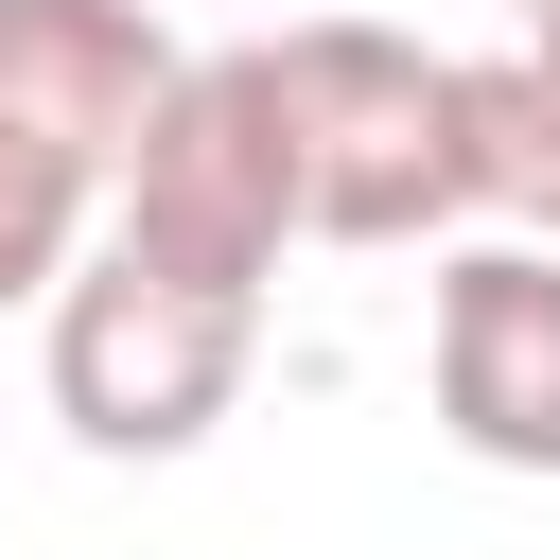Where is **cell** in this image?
<instances>
[{"mask_svg":"<svg viewBox=\"0 0 560 560\" xmlns=\"http://www.w3.org/2000/svg\"><path fill=\"white\" fill-rule=\"evenodd\" d=\"M298 105V245H438L472 228V52H420L385 18H298L262 35Z\"/></svg>","mask_w":560,"mask_h":560,"instance_id":"cell-1","label":"cell"},{"mask_svg":"<svg viewBox=\"0 0 560 560\" xmlns=\"http://www.w3.org/2000/svg\"><path fill=\"white\" fill-rule=\"evenodd\" d=\"M35 368H52V420L88 438V455H192L228 402H245V368H262V298H228V280H175V262H140V245H88L52 298H35Z\"/></svg>","mask_w":560,"mask_h":560,"instance_id":"cell-2","label":"cell"},{"mask_svg":"<svg viewBox=\"0 0 560 560\" xmlns=\"http://www.w3.org/2000/svg\"><path fill=\"white\" fill-rule=\"evenodd\" d=\"M105 245H140V262H175V280H228V298L280 280V245H298V105H280L262 35L175 52L158 122H140L122 175H105Z\"/></svg>","mask_w":560,"mask_h":560,"instance_id":"cell-3","label":"cell"},{"mask_svg":"<svg viewBox=\"0 0 560 560\" xmlns=\"http://www.w3.org/2000/svg\"><path fill=\"white\" fill-rule=\"evenodd\" d=\"M420 385L472 472H560V245L490 228L420 298Z\"/></svg>","mask_w":560,"mask_h":560,"instance_id":"cell-4","label":"cell"},{"mask_svg":"<svg viewBox=\"0 0 560 560\" xmlns=\"http://www.w3.org/2000/svg\"><path fill=\"white\" fill-rule=\"evenodd\" d=\"M158 88H175L158 0H0V140H52L70 175H122Z\"/></svg>","mask_w":560,"mask_h":560,"instance_id":"cell-5","label":"cell"},{"mask_svg":"<svg viewBox=\"0 0 560 560\" xmlns=\"http://www.w3.org/2000/svg\"><path fill=\"white\" fill-rule=\"evenodd\" d=\"M472 192H490L525 245H560V0H542L508 52H472Z\"/></svg>","mask_w":560,"mask_h":560,"instance_id":"cell-6","label":"cell"},{"mask_svg":"<svg viewBox=\"0 0 560 560\" xmlns=\"http://www.w3.org/2000/svg\"><path fill=\"white\" fill-rule=\"evenodd\" d=\"M88 245H105V175H70L52 140H0V315H35Z\"/></svg>","mask_w":560,"mask_h":560,"instance_id":"cell-7","label":"cell"},{"mask_svg":"<svg viewBox=\"0 0 560 560\" xmlns=\"http://www.w3.org/2000/svg\"><path fill=\"white\" fill-rule=\"evenodd\" d=\"M508 18H542V0H508Z\"/></svg>","mask_w":560,"mask_h":560,"instance_id":"cell-8","label":"cell"}]
</instances>
